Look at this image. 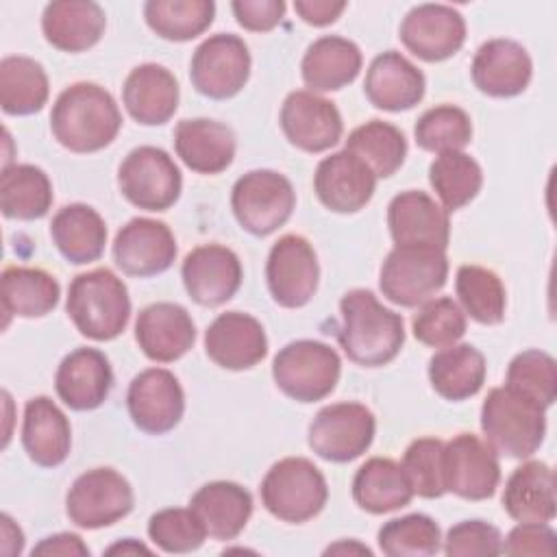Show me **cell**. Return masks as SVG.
Returning a JSON list of instances; mask_svg holds the SVG:
<instances>
[{"label": "cell", "instance_id": "cell-36", "mask_svg": "<svg viewBox=\"0 0 557 557\" xmlns=\"http://www.w3.org/2000/svg\"><path fill=\"white\" fill-rule=\"evenodd\" d=\"M352 498L368 513H387L409 505L413 490L400 463L387 457H372L352 479Z\"/></svg>", "mask_w": 557, "mask_h": 557}, {"label": "cell", "instance_id": "cell-53", "mask_svg": "<svg viewBox=\"0 0 557 557\" xmlns=\"http://www.w3.org/2000/svg\"><path fill=\"white\" fill-rule=\"evenodd\" d=\"M33 555L44 557H89L87 544L76 533H57L44 537L35 548Z\"/></svg>", "mask_w": 557, "mask_h": 557}, {"label": "cell", "instance_id": "cell-35", "mask_svg": "<svg viewBox=\"0 0 557 557\" xmlns=\"http://www.w3.org/2000/svg\"><path fill=\"white\" fill-rule=\"evenodd\" d=\"M485 357L472 344H453L437 350L429 361L431 387L446 400H466L485 383Z\"/></svg>", "mask_w": 557, "mask_h": 557}, {"label": "cell", "instance_id": "cell-6", "mask_svg": "<svg viewBox=\"0 0 557 557\" xmlns=\"http://www.w3.org/2000/svg\"><path fill=\"white\" fill-rule=\"evenodd\" d=\"M342 374V361L335 348L318 339H296L283 346L272 361L276 387L298 403L326 398Z\"/></svg>", "mask_w": 557, "mask_h": 557}, {"label": "cell", "instance_id": "cell-30", "mask_svg": "<svg viewBox=\"0 0 557 557\" xmlns=\"http://www.w3.org/2000/svg\"><path fill=\"white\" fill-rule=\"evenodd\" d=\"M22 446L28 459L41 468H57L67 459L72 429L65 413L48 396H35L26 403Z\"/></svg>", "mask_w": 557, "mask_h": 557}, {"label": "cell", "instance_id": "cell-22", "mask_svg": "<svg viewBox=\"0 0 557 557\" xmlns=\"http://www.w3.org/2000/svg\"><path fill=\"white\" fill-rule=\"evenodd\" d=\"M205 350L224 370H248L268 355V337L250 313L226 311L207 326Z\"/></svg>", "mask_w": 557, "mask_h": 557}, {"label": "cell", "instance_id": "cell-49", "mask_svg": "<svg viewBox=\"0 0 557 557\" xmlns=\"http://www.w3.org/2000/svg\"><path fill=\"white\" fill-rule=\"evenodd\" d=\"M442 450L444 442L437 437H418L407 446L400 466L413 494L422 498H440L446 494L442 476Z\"/></svg>", "mask_w": 557, "mask_h": 557}, {"label": "cell", "instance_id": "cell-8", "mask_svg": "<svg viewBox=\"0 0 557 557\" xmlns=\"http://www.w3.org/2000/svg\"><path fill=\"white\" fill-rule=\"evenodd\" d=\"M296 207L292 183L274 170H250L231 191V209L244 231L265 237L281 228Z\"/></svg>", "mask_w": 557, "mask_h": 557}, {"label": "cell", "instance_id": "cell-20", "mask_svg": "<svg viewBox=\"0 0 557 557\" xmlns=\"http://www.w3.org/2000/svg\"><path fill=\"white\" fill-rule=\"evenodd\" d=\"M318 200L335 213H357L374 196V172L352 152L339 150L324 157L313 174Z\"/></svg>", "mask_w": 557, "mask_h": 557}, {"label": "cell", "instance_id": "cell-24", "mask_svg": "<svg viewBox=\"0 0 557 557\" xmlns=\"http://www.w3.org/2000/svg\"><path fill=\"white\" fill-rule=\"evenodd\" d=\"M135 339L148 359L170 363L194 346L196 324L185 307L176 302H152L137 315Z\"/></svg>", "mask_w": 557, "mask_h": 557}, {"label": "cell", "instance_id": "cell-41", "mask_svg": "<svg viewBox=\"0 0 557 557\" xmlns=\"http://www.w3.org/2000/svg\"><path fill=\"white\" fill-rule=\"evenodd\" d=\"M429 183L446 211H457L476 198L483 185L481 165L463 150L437 154L429 165Z\"/></svg>", "mask_w": 557, "mask_h": 557}, {"label": "cell", "instance_id": "cell-13", "mask_svg": "<svg viewBox=\"0 0 557 557\" xmlns=\"http://www.w3.org/2000/svg\"><path fill=\"white\" fill-rule=\"evenodd\" d=\"M442 476L446 492L466 500H485L494 496L500 481L496 450L472 433H459L444 444Z\"/></svg>", "mask_w": 557, "mask_h": 557}, {"label": "cell", "instance_id": "cell-18", "mask_svg": "<svg viewBox=\"0 0 557 557\" xmlns=\"http://www.w3.org/2000/svg\"><path fill=\"white\" fill-rule=\"evenodd\" d=\"M400 41L422 61H444L466 41L463 15L448 4H418L400 24Z\"/></svg>", "mask_w": 557, "mask_h": 557}, {"label": "cell", "instance_id": "cell-9", "mask_svg": "<svg viewBox=\"0 0 557 557\" xmlns=\"http://www.w3.org/2000/svg\"><path fill=\"white\" fill-rule=\"evenodd\" d=\"M117 185L131 205L146 211H165L178 200L183 176L165 150L139 146L120 163Z\"/></svg>", "mask_w": 557, "mask_h": 557}, {"label": "cell", "instance_id": "cell-32", "mask_svg": "<svg viewBox=\"0 0 557 557\" xmlns=\"http://www.w3.org/2000/svg\"><path fill=\"white\" fill-rule=\"evenodd\" d=\"M300 70L309 91H337L357 78L361 50L346 37L324 35L307 48Z\"/></svg>", "mask_w": 557, "mask_h": 557}, {"label": "cell", "instance_id": "cell-37", "mask_svg": "<svg viewBox=\"0 0 557 557\" xmlns=\"http://www.w3.org/2000/svg\"><path fill=\"white\" fill-rule=\"evenodd\" d=\"M2 309L17 318H44L50 313L61 296V287L52 274L41 268L9 265L2 270Z\"/></svg>", "mask_w": 557, "mask_h": 557}, {"label": "cell", "instance_id": "cell-16", "mask_svg": "<svg viewBox=\"0 0 557 557\" xmlns=\"http://www.w3.org/2000/svg\"><path fill=\"white\" fill-rule=\"evenodd\" d=\"M278 122L287 141L311 154L333 148L344 131L335 102L309 89H296L283 100Z\"/></svg>", "mask_w": 557, "mask_h": 557}, {"label": "cell", "instance_id": "cell-50", "mask_svg": "<svg viewBox=\"0 0 557 557\" xmlns=\"http://www.w3.org/2000/svg\"><path fill=\"white\" fill-rule=\"evenodd\" d=\"M444 542V553L448 557H468V555H500L503 535L494 524L483 520H463L448 529Z\"/></svg>", "mask_w": 557, "mask_h": 557}, {"label": "cell", "instance_id": "cell-51", "mask_svg": "<svg viewBox=\"0 0 557 557\" xmlns=\"http://www.w3.org/2000/svg\"><path fill=\"white\" fill-rule=\"evenodd\" d=\"M555 531L548 527V522H518L513 527L505 542L503 550L505 555H555Z\"/></svg>", "mask_w": 557, "mask_h": 557}, {"label": "cell", "instance_id": "cell-57", "mask_svg": "<svg viewBox=\"0 0 557 557\" xmlns=\"http://www.w3.org/2000/svg\"><path fill=\"white\" fill-rule=\"evenodd\" d=\"M326 555L329 553H361V555H372V550L368 548V546H361V544H357V542H339V544H333V546H329L326 550H324Z\"/></svg>", "mask_w": 557, "mask_h": 557}, {"label": "cell", "instance_id": "cell-47", "mask_svg": "<svg viewBox=\"0 0 557 557\" xmlns=\"http://www.w3.org/2000/svg\"><path fill=\"white\" fill-rule=\"evenodd\" d=\"M411 329L420 344L431 348H446L463 337L466 313L448 296L431 298L420 305L411 320Z\"/></svg>", "mask_w": 557, "mask_h": 557}, {"label": "cell", "instance_id": "cell-26", "mask_svg": "<svg viewBox=\"0 0 557 557\" xmlns=\"http://www.w3.org/2000/svg\"><path fill=\"white\" fill-rule=\"evenodd\" d=\"M424 74L396 50L374 57L363 81L370 104L392 113L413 109L424 98Z\"/></svg>", "mask_w": 557, "mask_h": 557}, {"label": "cell", "instance_id": "cell-3", "mask_svg": "<svg viewBox=\"0 0 557 557\" xmlns=\"http://www.w3.org/2000/svg\"><path fill=\"white\" fill-rule=\"evenodd\" d=\"M65 311L81 335L94 342L115 339L131 318L128 289L109 268L83 272L70 283Z\"/></svg>", "mask_w": 557, "mask_h": 557}, {"label": "cell", "instance_id": "cell-48", "mask_svg": "<svg viewBox=\"0 0 557 557\" xmlns=\"http://www.w3.org/2000/svg\"><path fill=\"white\" fill-rule=\"evenodd\" d=\"M148 537L165 553H191L202 546L207 531L191 507H168L150 516Z\"/></svg>", "mask_w": 557, "mask_h": 557}, {"label": "cell", "instance_id": "cell-55", "mask_svg": "<svg viewBox=\"0 0 557 557\" xmlns=\"http://www.w3.org/2000/svg\"><path fill=\"white\" fill-rule=\"evenodd\" d=\"M0 524H2V537H4V544H7V542H13V544H15L17 555H20V553H22V546H24V535H22L20 527H17V524H13V520H11L7 513H2ZM4 544H2V546H4Z\"/></svg>", "mask_w": 557, "mask_h": 557}, {"label": "cell", "instance_id": "cell-31", "mask_svg": "<svg viewBox=\"0 0 557 557\" xmlns=\"http://www.w3.org/2000/svg\"><path fill=\"white\" fill-rule=\"evenodd\" d=\"M191 511L213 540H235L252 516V496L233 481H211L196 490L189 500Z\"/></svg>", "mask_w": 557, "mask_h": 557}, {"label": "cell", "instance_id": "cell-14", "mask_svg": "<svg viewBox=\"0 0 557 557\" xmlns=\"http://www.w3.org/2000/svg\"><path fill=\"white\" fill-rule=\"evenodd\" d=\"M320 278V265L313 246L302 235H283L270 248L265 263L268 289L276 305L285 309L305 307Z\"/></svg>", "mask_w": 557, "mask_h": 557}, {"label": "cell", "instance_id": "cell-44", "mask_svg": "<svg viewBox=\"0 0 557 557\" xmlns=\"http://www.w3.org/2000/svg\"><path fill=\"white\" fill-rule=\"evenodd\" d=\"M416 144L429 152L461 150L472 139L470 115L455 104H437L426 109L413 126Z\"/></svg>", "mask_w": 557, "mask_h": 557}, {"label": "cell", "instance_id": "cell-29", "mask_svg": "<svg viewBox=\"0 0 557 557\" xmlns=\"http://www.w3.org/2000/svg\"><path fill=\"white\" fill-rule=\"evenodd\" d=\"M174 150L189 170L220 174L233 163L235 133L218 120H181L174 128Z\"/></svg>", "mask_w": 557, "mask_h": 557}, {"label": "cell", "instance_id": "cell-56", "mask_svg": "<svg viewBox=\"0 0 557 557\" xmlns=\"http://www.w3.org/2000/svg\"><path fill=\"white\" fill-rule=\"evenodd\" d=\"M139 553L150 555V548H146L144 544H139V542L133 540V537H126L124 542H117V544H113V546L107 548V555H139Z\"/></svg>", "mask_w": 557, "mask_h": 557}, {"label": "cell", "instance_id": "cell-39", "mask_svg": "<svg viewBox=\"0 0 557 557\" xmlns=\"http://www.w3.org/2000/svg\"><path fill=\"white\" fill-rule=\"evenodd\" d=\"M48 76L39 61L11 54L0 61V104L7 115H30L48 102Z\"/></svg>", "mask_w": 557, "mask_h": 557}, {"label": "cell", "instance_id": "cell-10", "mask_svg": "<svg viewBox=\"0 0 557 557\" xmlns=\"http://www.w3.org/2000/svg\"><path fill=\"white\" fill-rule=\"evenodd\" d=\"M376 431L374 413L361 403H333L322 407L309 424V448L333 463L361 457Z\"/></svg>", "mask_w": 557, "mask_h": 557}, {"label": "cell", "instance_id": "cell-12", "mask_svg": "<svg viewBox=\"0 0 557 557\" xmlns=\"http://www.w3.org/2000/svg\"><path fill=\"white\" fill-rule=\"evenodd\" d=\"M250 76V52L242 37L218 33L207 37L191 54L189 78L198 94L211 100L237 96Z\"/></svg>", "mask_w": 557, "mask_h": 557}, {"label": "cell", "instance_id": "cell-2", "mask_svg": "<svg viewBox=\"0 0 557 557\" xmlns=\"http://www.w3.org/2000/svg\"><path fill=\"white\" fill-rule=\"evenodd\" d=\"M337 342L346 357L363 368L389 363L405 344L403 318L383 307L370 289H350L339 300Z\"/></svg>", "mask_w": 557, "mask_h": 557}, {"label": "cell", "instance_id": "cell-34", "mask_svg": "<svg viewBox=\"0 0 557 557\" xmlns=\"http://www.w3.org/2000/svg\"><path fill=\"white\" fill-rule=\"evenodd\" d=\"M50 235L59 252L70 263H91L100 259L107 244V224L102 215L83 202L61 207L52 222Z\"/></svg>", "mask_w": 557, "mask_h": 557}, {"label": "cell", "instance_id": "cell-11", "mask_svg": "<svg viewBox=\"0 0 557 557\" xmlns=\"http://www.w3.org/2000/svg\"><path fill=\"white\" fill-rule=\"evenodd\" d=\"M133 487L113 468L83 472L65 496L67 518L81 529H102L126 518L133 509Z\"/></svg>", "mask_w": 557, "mask_h": 557}, {"label": "cell", "instance_id": "cell-33", "mask_svg": "<svg viewBox=\"0 0 557 557\" xmlns=\"http://www.w3.org/2000/svg\"><path fill=\"white\" fill-rule=\"evenodd\" d=\"M503 509L516 522H550L555 518V474L544 461L518 466L505 483Z\"/></svg>", "mask_w": 557, "mask_h": 557}, {"label": "cell", "instance_id": "cell-4", "mask_svg": "<svg viewBox=\"0 0 557 557\" xmlns=\"http://www.w3.org/2000/svg\"><path fill=\"white\" fill-rule=\"evenodd\" d=\"M481 431L496 453L527 459L544 442L546 409L507 385L494 387L481 405Z\"/></svg>", "mask_w": 557, "mask_h": 557}, {"label": "cell", "instance_id": "cell-40", "mask_svg": "<svg viewBox=\"0 0 557 557\" xmlns=\"http://www.w3.org/2000/svg\"><path fill=\"white\" fill-rule=\"evenodd\" d=\"M344 150L359 157L376 178H387L403 165L407 157V139L398 126L383 120H370L348 135Z\"/></svg>", "mask_w": 557, "mask_h": 557}, {"label": "cell", "instance_id": "cell-23", "mask_svg": "<svg viewBox=\"0 0 557 557\" xmlns=\"http://www.w3.org/2000/svg\"><path fill=\"white\" fill-rule=\"evenodd\" d=\"M472 83L492 98H511L522 94L533 74L527 48L513 39H490L472 59Z\"/></svg>", "mask_w": 557, "mask_h": 557}, {"label": "cell", "instance_id": "cell-43", "mask_svg": "<svg viewBox=\"0 0 557 557\" xmlns=\"http://www.w3.org/2000/svg\"><path fill=\"white\" fill-rule=\"evenodd\" d=\"M461 311L479 324H498L505 318V285L496 272L481 265H461L455 276Z\"/></svg>", "mask_w": 557, "mask_h": 557}, {"label": "cell", "instance_id": "cell-21", "mask_svg": "<svg viewBox=\"0 0 557 557\" xmlns=\"http://www.w3.org/2000/svg\"><path fill=\"white\" fill-rule=\"evenodd\" d=\"M387 226L396 246H433L446 250L450 237L448 211L420 189H407L392 198Z\"/></svg>", "mask_w": 557, "mask_h": 557}, {"label": "cell", "instance_id": "cell-54", "mask_svg": "<svg viewBox=\"0 0 557 557\" xmlns=\"http://www.w3.org/2000/svg\"><path fill=\"white\" fill-rule=\"evenodd\" d=\"M296 13L302 22L311 26H329L333 24L342 11L346 9V2H331V0H296L294 2Z\"/></svg>", "mask_w": 557, "mask_h": 557}, {"label": "cell", "instance_id": "cell-5", "mask_svg": "<svg viewBox=\"0 0 557 557\" xmlns=\"http://www.w3.org/2000/svg\"><path fill=\"white\" fill-rule=\"evenodd\" d=\"M259 494L263 507L274 518L289 524H302L324 509L329 485L313 461L305 457H285L265 472Z\"/></svg>", "mask_w": 557, "mask_h": 557}, {"label": "cell", "instance_id": "cell-7", "mask_svg": "<svg viewBox=\"0 0 557 557\" xmlns=\"http://www.w3.org/2000/svg\"><path fill=\"white\" fill-rule=\"evenodd\" d=\"M448 278L446 250L433 246H394L381 265L379 287L400 307L431 300Z\"/></svg>", "mask_w": 557, "mask_h": 557}, {"label": "cell", "instance_id": "cell-25", "mask_svg": "<svg viewBox=\"0 0 557 557\" xmlns=\"http://www.w3.org/2000/svg\"><path fill=\"white\" fill-rule=\"evenodd\" d=\"M113 387V370L98 348H76L63 357L54 374L57 396L74 411L98 409Z\"/></svg>", "mask_w": 557, "mask_h": 557}, {"label": "cell", "instance_id": "cell-38", "mask_svg": "<svg viewBox=\"0 0 557 557\" xmlns=\"http://www.w3.org/2000/svg\"><path fill=\"white\" fill-rule=\"evenodd\" d=\"M52 207L48 174L30 163L4 165L0 176V209L11 220H39Z\"/></svg>", "mask_w": 557, "mask_h": 557}, {"label": "cell", "instance_id": "cell-46", "mask_svg": "<svg viewBox=\"0 0 557 557\" xmlns=\"http://www.w3.org/2000/svg\"><path fill=\"white\" fill-rule=\"evenodd\" d=\"M507 387L535 400L544 409L557 398V366L548 352L524 350L509 361Z\"/></svg>", "mask_w": 557, "mask_h": 557}, {"label": "cell", "instance_id": "cell-17", "mask_svg": "<svg viewBox=\"0 0 557 557\" xmlns=\"http://www.w3.org/2000/svg\"><path fill=\"white\" fill-rule=\"evenodd\" d=\"M176 259V239L165 222L150 218L128 220L113 239V261L128 276H154Z\"/></svg>", "mask_w": 557, "mask_h": 557}, {"label": "cell", "instance_id": "cell-28", "mask_svg": "<svg viewBox=\"0 0 557 557\" xmlns=\"http://www.w3.org/2000/svg\"><path fill=\"white\" fill-rule=\"evenodd\" d=\"M107 15L91 0H57L46 4L41 30L46 41L61 52H85L104 35Z\"/></svg>", "mask_w": 557, "mask_h": 557}, {"label": "cell", "instance_id": "cell-15", "mask_svg": "<svg viewBox=\"0 0 557 557\" xmlns=\"http://www.w3.org/2000/svg\"><path fill=\"white\" fill-rule=\"evenodd\" d=\"M126 407L133 424L148 435L172 431L185 411V394L178 379L165 368L139 372L126 392Z\"/></svg>", "mask_w": 557, "mask_h": 557}, {"label": "cell", "instance_id": "cell-19", "mask_svg": "<svg viewBox=\"0 0 557 557\" xmlns=\"http://www.w3.org/2000/svg\"><path fill=\"white\" fill-rule=\"evenodd\" d=\"M181 276L194 302L218 307L237 294L242 285V263L231 248L202 244L185 255Z\"/></svg>", "mask_w": 557, "mask_h": 557}, {"label": "cell", "instance_id": "cell-1", "mask_svg": "<svg viewBox=\"0 0 557 557\" xmlns=\"http://www.w3.org/2000/svg\"><path fill=\"white\" fill-rule=\"evenodd\" d=\"M122 115L113 96L96 83L65 87L52 104L50 128L54 139L76 154L107 148L120 133Z\"/></svg>", "mask_w": 557, "mask_h": 557}, {"label": "cell", "instance_id": "cell-42", "mask_svg": "<svg viewBox=\"0 0 557 557\" xmlns=\"http://www.w3.org/2000/svg\"><path fill=\"white\" fill-rule=\"evenodd\" d=\"M215 15L211 0H148L144 4L146 24L168 41H189L202 35Z\"/></svg>", "mask_w": 557, "mask_h": 557}, {"label": "cell", "instance_id": "cell-52", "mask_svg": "<svg viewBox=\"0 0 557 557\" xmlns=\"http://www.w3.org/2000/svg\"><path fill=\"white\" fill-rule=\"evenodd\" d=\"M231 9L237 24L246 30L268 33L278 26L287 7L283 0H235Z\"/></svg>", "mask_w": 557, "mask_h": 557}, {"label": "cell", "instance_id": "cell-45", "mask_svg": "<svg viewBox=\"0 0 557 557\" xmlns=\"http://www.w3.org/2000/svg\"><path fill=\"white\" fill-rule=\"evenodd\" d=\"M379 548L387 557H426L442 548V533L433 518L409 513L379 529Z\"/></svg>", "mask_w": 557, "mask_h": 557}, {"label": "cell", "instance_id": "cell-27", "mask_svg": "<svg viewBox=\"0 0 557 557\" xmlns=\"http://www.w3.org/2000/svg\"><path fill=\"white\" fill-rule=\"evenodd\" d=\"M122 102L135 122L144 126L165 124L178 107V83L168 67L141 63L128 72Z\"/></svg>", "mask_w": 557, "mask_h": 557}]
</instances>
